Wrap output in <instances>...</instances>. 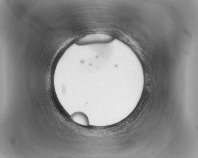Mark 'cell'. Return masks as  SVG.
<instances>
[{
	"label": "cell",
	"mask_w": 198,
	"mask_h": 158,
	"mask_svg": "<svg viewBox=\"0 0 198 158\" xmlns=\"http://www.w3.org/2000/svg\"><path fill=\"white\" fill-rule=\"evenodd\" d=\"M71 118L74 121L79 124L85 126H88L89 124L87 116L82 112L75 113L71 115Z\"/></svg>",
	"instance_id": "obj_2"
},
{
	"label": "cell",
	"mask_w": 198,
	"mask_h": 158,
	"mask_svg": "<svg viewBox=\"0 0 198 158\" xmlns=\"http://www.w3.org/2000/svg\"><path fill=\"white\" fill-rule=\"evenodd\" d=\"M114 37L103 33H95L85 35L76 40V43L84 45L96 43H108L112 41Z\"/></svg>",
	"instance_id": "obj_1"
}]
</instances>
